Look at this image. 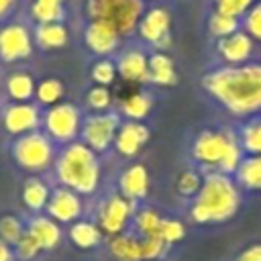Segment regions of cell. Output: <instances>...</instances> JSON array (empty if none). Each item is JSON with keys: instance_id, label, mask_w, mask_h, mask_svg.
I'll list each match as a JSON object with an SVG mask.
<instances>
[{"instance_id": "d590c367", "label": "cell", "mask_w": 261, "mask_h": 261, "mask_svg": "<svg viewBox=\"0 0 261 261\" xmlns=\"http://www.w3.org/2000/svg\"><path fill=\"white\" fill-rule=\"evenodd\" d=\"M184 237H186V226H184V222H179V220H175V218H163V220H161L159 239H161L165 245L179 243Z\"/></svg>"}, {"instance_id": "60d3db41", "label": "cell", "mask_w": 261, "mask_h": 261, "mask_svg": "<svg viewBox=\"0 0 261 261\" xmlns=\"http://www.w3.org/2000/svg\"><path fill=\"white\" fill-rule=\"evenodd\" d=\"M16 257L18 259H22V261H31V259H35L43 249H41V245L37 243V239L29 232V230H24V234L20 237V241L16 243Z\"/></svg>"}, {"instance_id": "7bdbcfd3", "label": "cell", "mask_w": 261, "mask_h": 261, "mask_svg": "<svg viewBox=\"0 0 261 261\" xmlns=\"http://www.w3.org/2000/svg\"><path fill=\"white\" fill-rule=\"evenodd\" d=\"M14 4H16V0H0V20L6 18V16L12 12Z\"/></svg>"}, {"instance_id": "8fae6325", "label": "cell", "mask_w": 261, "mask_h": 261, "mask_svg": "<svg viewBox=\"0 0 261 261\" xmlns=\"http://www.w3.org/2000/svg\"><path fill=\"white\" fill-rule=\"evenodd\" d=\"M33 51V35L22 22H12L0 29V59L10 63L27 59Z\"/></svg>"}, {"instance_id": "7402d4cb", "label": "cell", "mask_w": 261, "mask_h": 261, "mask_svg": "<svg viewBox=\"0 0 261 261\" xmlns=\"http://www.w3.org/2000/svg\"><path fill=\"white\" fill-rule=\"evenodd\" d=\"M35 41L43 49H59L69 41V33L63 22H43L35 29Z\"/></svg>"}, {"instance_id": "ee69618b", "label": "cell", "mask_w": 261, "mask_h": 261, "mask_svg": "<svg viewBox=\"0 0 261 261\" xmlns=\"http://www.w3.org/2000/svg\"><path fill=\"white\" fill-rule=\"evenodd\" d=\"M12 259H14L12 247H8L4 241H0V261H12Z\"/></svg>"}, {"instance_id": "ab89813d", "label": "cell", "mask_w": 261, "mask_h": 261, "mask_svg": "<svg viewBox=\"0 0 261 261\" xmlns=\"http://www.w3.org/2000/svg\"><path fill=\"white\" fill-rule=\"evenodd\" d=\"M243 31L253 39L261 43V2H255L249 12L243 16Z\"/></svg>"}, {"instance_id": "3957f363", "label": "cell", "mask_w": 261, "mask_h": 261, "mask_svg": "<svg viewBox=\"0 0 261 261\" xmlns=\"http://www.w3.org/2000/svg\"><path fill=\"white\" fill-rule=\"evenodd\" d=\"M194 161L210 171H220L226 175H234L241 159L245 157L239 137L228 128H206L202 130L192 145Z\"/></svg>"}, {"instance_id": "4316f807", "label": "cell", "mask_w": 261, "mask_h": 261, "mask_svg": "<svg viewBox=\"0 0 261 261\" xmlns=\"http://www.w3.org/2000/svg\"><path fill=\"white\" fill-rule=\"evenodd\" d=\"M237 137L245 155H261V116L247 120Z\"/></svg>"}, {"instance_id": "8992f818", "label": "cell", "mask_w": 261, "mask_h": 261, "mask_svg": "<svg viewBox=\"0 0 261 261\" xmlns=\"http://www.w3.org/2000/svg\"><path fill=\"white\" fill-rule=\"evenodd\" d=\"M10 151H12L14 161L31 173H41V171L49 169V165L57 157L53 141L45 133H39V130L16 137Z\"/></svg>"}, {"instance_id": "4dcf8cb0", "label": "cell", "mask_w": 261, "mask_h": 261, "mask_svg": "<svg viewBox=\"0 0 261 261\" xmlns=\"http://www.w3.org/2000/svg\"><path fill=\"white\" fill-rule=\"evenodd\" d=\"M35 96H37V102L39 104L55 106V104H59V100L63 96V84L57 77H47V80H43L37 86Z\"/></svg>"}, {"instance_id": "f6af8a7d", "label": "cell", "mask_w": 261, "mask_h": 261, "mask_svg": "<svg viewBox=\"0 0 261 261\" xmlns=\"http://www.w3.org/2000/svg\"><path fill=\"white\" fill-rule=\"evenodd\" d=\"M55 2H61V4H63V2H65V0H55Z\"/></svg>"}, {"instance_id": "6da1fadb", "label": "cell", "mask_w": 261, "mask_h": 261, "mask_svg": "<svg viewBox=\"0 0 261 261\" xmlns=\"http://www.w3.org/2000/svg\"><path fill=\"white\" fill-rule=\"evenodd\" d=\"M202 88L234 116L261 112V63L222 65L202 77Z\"/></svg>"}, {"instance_id": "5b68a950", "label": "cell", "mask_w": 261, "mask_h": 261, "mask_svg": "<svg viewBox=\"0 0 261 261\" xmlns=\"http://www.w3.org/2000/svg\"><path fill=\"white\" fill-rule=\"evenodd\" d=\"M86 8L90 20L110 24L120 37L135 33L141 16L145 14L143 0H88Z\"/></svg>"}, {"instance_id": "ba28073f", "label": "cell", "mask_w": 261, "mask_h": 261, "mask_svg": "<svg viewBox=\"0 0 261 261\" xmlns=\"http://www.w3.org/2000/svg\"><path fill=\"white\" fill-rule=\"evenodd\" d=\"M120 126V116L116 112H96L84 118L82 122V143L90 147L94 153H104L116 137Z\"/></svg>"}, {"instance_id": "52a82bcc", "label": "cell", "mask_w": 261, "mask_h": 261, "mask_svg": "<svg viewBox=\"0 0 261 261\" xmlns=\"http://www.w3.org/2000/svg\"><path fill=\"white\" fill-rule=\"evenodd\" d=\"M41 124L45 128V135L51 141L61 143L65 147L80 137L82 112L77 110V106L69 102H59L45 110V114L41 116Z\"/></svg>"}, {"instance_id": "484cf974", "label": "cell", "mask_w": 261, "mask_h": 261, "mask_svg": "<svg viewBox=\"0 0 261 261\" xmlns=\"http://www.w3.org/2000/svg\"><path fill=\"white\" fill-rule=\"evenodd\" d=\"M110 253L116 261H141L139 253V239L128 234H114L108 241Z\"/></svg>"}, {"instance_id": "d6a6232c", "label": "cell", "mask_w": 261, "mask_h": 261, "mask_svg": "<svg viewBox=\"0 0 261 261\" xmlns=\"http://www.w3.org/2000/svg\"><path fill=\"white\" fill-rule=\"evenodd\" d=\"M239 27H241L239 18H232V16H226V14H220V12H212L210 18H208V31L216 39H224V37L237 33Z\"/></svg>"}, {"instance_id": "5bb4252c", "label": "cell", "mask_w": 261, "mask_h": 261, "mask_svg": "<svg viewBox=\"0 0 261 261\" xmlns=\"http://www.w3.org/2000/svg\"><path fill=\"white\" fill-rule=\"evenodd\" d=\"M253 49H255V41L241 29L237 33L216 41V53L224 61V65L249 63V59L253 55Z\"/></svg>"}, {"instance_id": "2e32d148", "label": "cell", "mask_w": 261, "mask_h": 261, "mask_svg": "<svg viewBox=\"0 0 261 261\" xmlns=\"http://www.w3.org/2000/svg\"><path fill=\"white\" fill-rule=\"evenodd\" d=\"M84 41L88 49L96 55H110L116 51L120 43V35L106 22L100 20H90V24L84 31Z\"/></svg>"}, {"instance_id": "d4e9b609", "label": "cell", "mask_w": 261, "mask_h": 261, "mask_svg": "<svg viewBox=\"0 0 261 261\" xmlns=\"http://www.w3.org/2000/svg\"><path fill=\"white\" fill-rule=\"evenodd\" d=\"M35 90H37V84H35L33 75L27 71L12 73L6 80V92L14 102H29L35 96Z\"/></svg>"}, {"instance_id": "e0dca14e", "label": "cell", "mask_w": 261, "mask_h": 261, "mask_svg": "<svg viewBox=\"0 0 261 261\" xmlns=\"http://www.w3.org/2000/svg\"><path fill=\"white\" fill-rule=\"evenodd\" d=\"M116 73L126 82H149V57L141 49H126L116 61Z\"/></svg>"}, {"instance_id": "1f68e13d", "label": "cell", "mask_w": 261, "mask_h": 261, "mask_svg": "<svg viewBox=\"0 0 261 261\" xmlns=\"http://www.w3.org/2000/svg\"><path fill=\"white\" fill-rule=\"evenodd\" d=\"M24 230H27V226L20 222L18 216H14V214L0 216V241H4L8 247H16V243L20 241Z\"/></svg>"}, {"instance_id": "83f0119b", "label": "cell", "mask_w": 261, "mask_h": 261, "mask_svg": "<svg viewBox=\"0 0 261 261\" xmlns=\"http://www.w3.org/2000/svg\"><path fill=\"white\" fill-rule=\"evenodd\" d=\"M31 16L43 24V22H61L65 18V8L61 2L55 0H35L31 4Z\"/></svg>"}, {"instance_id": "44dd1931", "label": "cell", "mask_w": 261, "mask_h": 261, "mask_svg": "<svg viewBox=\"0 0 261 261\" xmlns=\"http://www.w3.org/2000/svg\"><path fill=\"white\" fill-rule=\"evenodd\" d=\"M149 82L157 86H173L177 82L173 59L167 53L155 51L153 55H149Z\"/></svg>"}, {"instance_id": "603a6c76", "label": "cell", "mask_w": 261, "mask_h": 261, "mask_svg": "<svg viewBox=\"0 0 261 261\" xmlns=\"http://www.w3.org/2000/svg\"><path fill=\"white\" fill-rule=\"evenodd\" d=\"M49 196H51L49 186H47L43 179L35 177V175H31V177L24 181V186H22V202H24V206H27L29 210H33V212L45 210V206H47V202H49Z\"/></svg>"}, {"instance_id": "74e56055", "label": "cell", "mask_w": 261, "mask_h": 261, "mask_svg": "<svg viewBox=\"0 0 261 261\" xmlns=\"http://www.w3.org/2000/svg\"><path fill=\"white\" fill-rule=\"evenodd\" d=\"M165 243L159 237H141L139 239V253H141V261H157L163 251H165Z\"/></svg>"}, {"instance_id": "ac0fdd59", "label": "cell", "mask_w": 261, "mask_h": 261, "mask_svg": "<svg viewBox=\"0 0 261 261\" xmlns=\"http://www.w3.org/2000/svg\"><path fill=\"white\" fill-rule=\"evenodd\" d=\"M118 188H120V194L130 202H137V200L145 198L147 192H149V171H147V167L141 165V163L128 165L120 173Z\"/></svg>"}, {"instance_id": "30bf717a", "label": "cell", "mask_w": 261, "mask_h": 261, "mask_svg": "<svg viewBox=\"0 0 261 261\" xmlns=\"http://www.w3.org/2000/svg\"><path fill=\"white\" fill-rule=\"evenodd\" d=\"M137 31L143 41H147L159 49H167L171 45V14H169V10L163 6H153V8L145 10V14L139 20Z\"/></svg>"}, {"instance_id": "ffe728a7", "label": "cell", "mask_w": 261, "mask_h": 261, "mask_svg": "<svg viewBox=\"0 0 261 261\" xmlns=\"http://www.w3.org/2000/svg\"><path fill=\"white\" fill-rule=\"evenodd\" d=\"M234 181L243 190L259 192L261 190V155H245L234 171Z\"/></svg>"}, {"instance_id": "f546056e", "label": "cell", "mask_w": 261, "mask_h": 261, "mask_svg": "<svg viewBox=\"0 0 261 261\" xmlns=\"http://www.w3.org/2000/svg\"><path fill=\"white\" fill-rule=\"evenodd\" d=\"M161 216L153 208H143L135 214V228L141 237H159V226H161Z\"/></svg>"}, {"instance_id": "836d02e7", "label": "cell", "mask_w": 261, "mask_h": 261, "mask_svg": "<svg viewBox=\"0 0 261 261\" xmlns=\"http://www.w3.org/2000/svg\"><path fill=\"white\" fill-rule=\"evenodd\" d=\"M202 181H204V175H202L200 171H196V169H186V171H181V173L177 175L175 188H177V192H179L181 196L194 198V196L200 192Z\"/></svg>"}, {"instance_id": "277c9868", "label": "cell", "mask_w": 261, "mask_h": 261, "mask_svg": "<svg viewBox=\"0 0 261 261\" xmlns=\"http://www.w3.org/2000/svg\"><path fill=\"white\" fill-rule=\"evenodd\" d=\"M55 175L63 188H69L80 196H88L100 184L98 155L84 143L73 141L57 153Z\"/></svg>"}, {"instance_id": "7c38bea8", "label": "cell", "mask_w": 261, "mask_h": 261, "mask_svg": "<svg viewBox=\"0 0 261 261\" xmlns=\"http://www.w3.org/2000/svg\"><path fill=\"white\" fill-rule=\"evenodd\" d=\"M2 124H4V130L14 137L35 133L41 124L39 106L31 102H12L2 112Z\"/></svg>"}, {"instance_id": "e575fe53", "label": "cell", "mask_w": 261, "mask_h": 261, "mask_svg": "<svg viewBox=\"0 0 261 261\" xmlns=\"http://www.w3.org/2000/svg\"><path fill=\"white\" fill-rule=\"evenodd\" d=\"M253 4H255V0H214V12H220V14L241 20Z\"/></svg>"}, {"instance_id": "b9f144b4", "label": "cell", "mask_w": 261, "mask_h": 261, "mask_svg": "<svg viewBox=\"0 0 261 261\" xmlns=\"http://www.w3.org/2000/svg\"><path fill=\"white\" fill-rule=\"evenodd\" d=\"M237 261H261V243H253V245L245 247L239 253Z\"/></svg>"}, {"instance_id": "4fadbf2b", "label": "cell", "mask_w": 261, "mask_h": 261, "mask_svg": "<svg viewBox=\"0 0 261 261\" xmlns=\"http://www.w3.org/2000/svg\"><path fill=\"white\" fill-rule=\"evenodd\" d=\"M84 204L77 192L69 188H55L49 196V202L45 206V212L55 222H75L82 216Z\"/></svg>"}, {"instance_id": "cb8c5ba5", "label": "cell", "mask_w": 261, "mask_h": 261, "mask_svg": "<svg viewBox=\"0 0 261 261\" xmlns=\"http://www.w3.org/2000/svg\"><path fill=\"white\" fill-rule=\"evenodd\" d=\"M69 239L80 249H94L102 241V230L96 222L90 220H75L69 226Z\"/></svg>"}, {"instance_id": "9c48e42d", "label": "cell", "mask_w": 261, "mask_h": 261, "mask_svg": "<svg viewBox=\"0 0 261 261\" xmlns=\"http://www.w3.org/2000/svg\"><path fill=\"white\" fill-rule=\"evenodd\" d=\"M135 212V202L126 200L122 194H112L108 196L100 208H98V224L100 230L114 237V234H122L124 226L128 224V218Z\"/></svg>"}, {"instance_id": "9a60e30c", "label": "cell", "mask_w": 261, "mask_h": 261, "mask_svg": "<svg viewBox=\"0 0 261 261\" xmlns=\"http://www.w3.org/2000/svg\"><path fill=\"white\" fill-rule=\"evenodd\" d=\"M149 137H151V133H149L147 124L128 120L118 126L116 137H114V147L122 157H135L147 145Z\"/></svg>"}, {"instance_id": "f35d334b", "label": "cell", "mask_w": 261, "mask_h": 261, "mask_svg": "<svg viewBox=\"0 0 261 261\" xmlns=\"http://www.w3.org/2000/svg\"><path fill=\"white\" fill-rule=\"evenodd\" d=\"M92 80L96 82V86H110L116 77V65L110 61V59H98L94 65H92Z\"/></svg>"}, {"instance_id": "f1b7e54d", "label": "cell", "mask_w": 261, "mask_h": 261, "mask_svg": "<svg viewBox=\"0 0 261 261\" xmlns=\"http://www.w3.org/2000/svg\"><path fill=\"white\" fill-rule=\"evenodd\" d=\"M151 106H153V100H151L149 94H145V92H135V94H130V96L122 102V114H124L128 120L141 122V120L151 112Z\"/></svg>"}, {"instance_id": "8d00e7d4", "label": "cell", "mask_w": 261, "mask_h": 261, "mask_svg": "<svg viewBox=\"0 0 261 261\" xmlns=\"http://www.w3.org/2000/svg\"><path fill=\"white\" fill-rule=\"evenodd\" d=\"M86 102L94 112H108V108L112 104V94L106 86H94V88H90Z\"/></svg>"}, {"instance_id": "7a4b0ae2", "label": "cell", "mask_w": 261, "mask_h": 261, "mask_svg": "<svg viewBox=\"0 0 261 261\" xmlns=\"http://www.w3.org/2000/svg\"><path fill=\"white\" fill-rule=\"evenodd\" d=\"M241 208V188L232 175L210 171L204 173L200 192L190 206V218L196 224H218L230 220Z\"/></svg>"}, {"instance_id": "d6986e66", "label": "cell", "mask_w": 261, "mask_h": 261, "mask_svg": "<svg viewBox=\"0 0 261 261\" xmlns=\"http://www.w3.org/2000/svg\"><path fill=\"white\" fill-rule=\"evenodd\" d=\"M27 230L37 239V243L41 245V249H53L57 247V243L61 241V228L59 222H55L53 218H49L47 214H37L29 220Z\"/></svg>"}]
</instances>
